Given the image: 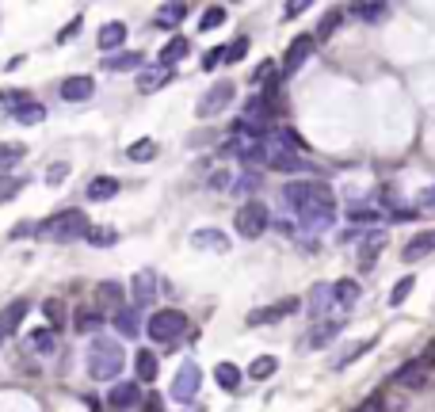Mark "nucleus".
I'll list each match as a JSON object with an SVG mask.
<instances>
[{"label":"nucleus","mask_w":435,"mask_h":412,"mask_svg":"<svg viewBox=\"0 0 435 412\" xmlns=\"http://www.w3.org/2000/svg\"><path fill=\"white\" fill-rule=\"evenodd\" d=\"M96 42H100V50H119L122 42H126V23H103L100 27V35H96Z\"/></svg>","instance_id":"19"},{"label":"nucleus","mask_w":435,"mask_h":412,"mask_svg":"<svg viewBox=\"0 0 435 412\" xmlns=\"http://www.w3.org/2000/svg\"><path fill=\"white\" fill-rule=\"evenodd\" d=\"M271 119H275V107H271V99H268V96H256V99L244 103L241 119L233 123V134H241V138H268Z\"/></svg>","instance_id":"3"},{"label":"nucleus","mask_w":435,"mask_h":412,"mask_svg":"<svg viewBox=\"0 0 435 412\" xmlns=\"http://www.w3.org/2000/svg\"><path fill=\"white\" fill-rule=\"evenodd\" d=\"M65 176H69V164H50V168H46V183H50V187L65 183Z\"/></svg>","instance_id":"50"},{"label":"nucleus","mask_w":435,"mask_h":412,"mask_svg":"<svg viewBox=\"0 0 435 412\" xmlns=\"http://www.w3.org/2000/svg\"><path fill=\"white\" fill-rule=\"evenodd\" d=\"M138 401H141V386H138V382H115L111 393H107V405L111 408H134Z\"/></svg>","instance_id":"12"},{"label":"nucleus","mask_w":435,"mask_h":412,"mask_svg":"<svg viewBox=\"0 0 435 412\" xmlns=\"http://www.w3.org/2000/svg\"><path fill=\"white\" fill-rule=\"evenodd\" d=\"M191 245L195 248H210V252H225L230 248V237H222L218 229H198V233H191Z\"/></svg>","instance_id":"23"},{"label":"nucleus","mask_w":435,"mask_h":412,"mask_svg":"<svg viewBox=\"0 0 435 412\" xmlns=\"http://www.w3.org/2000/svg\"><path fill=\"white\" fill-rule=\"evenodd\" d=\"M39 233L65 245V241H81V237L88 241L92 226H88V214H84V210H73V206H69V210H58L54 218H46L42 226H39Z\"/></svg>","instance_id":"2"},{"label":"nucleus","mask_w":435,"mask_h":412,"mask_svg":"<svg viewBox=\"0 0 435 412\" xmlns=\"http://www.w3.org/2000/svg\"><path fill=\"white\" fill-rule=\"evenodd\" d=\"M355 412H382V393H374V397H367L363 405H359Z\"/></svg>","instance_id":"55"},{"label":"nucleus","mask_w":435,"mask_h":412,"mask_svg":"<svg viewBox=\"0 0 435 412\" xmlns=\"http://www.w3.org/2000/svg\"><path fill=\"white\" fill-rule=\"evenodd\" d=\"M275 370H279V363L271 359V355H260V359L249 367V374H252V378H260V382H263V378H271Z\"/></svg>","instance_id":"46"},{"label":"nucleus","mask_w":435,"mask_h":412,"mask_svg":"<svg viewBox=\"0 0 435 412\" xmlns=\"http://www.w3.org/2000/svg\"><path fill=\"white\" fill-rule=\"evenodd\" d=\"M244 54H249V39H244V35H241V39H233L230 46H225V61H241L244 58Z\"/></svg>","instance_id":"48"},{"label":"nucleus","mask_w":435,"mask_h":412,"mask_svg":"<svg viewBox=\"0 0 435 412\" xmlns=\"http://www.w3.org/2000/svg\"><path fill=\"white\" fill-rule=\"evenodd\" d=\"M198 386H203V370H198L195 359H184L172 378V389H168V397L176 401V405H191V401L198 397Z\"/></svg>","instance_id":"6"},{"label":"nucleus","mask_w":435,"mask_h":412,"mask_svg":"<svg viewBox=\"0 0 435 412\" xmlns=\"http://www.w3.org/2000/svg\"><path fill=\"white\" fill-rule=\"evenodd\" d=\"M115 329H119V336L134 340V336L141 332V317H138V309H119V313H115Z\"/></svg>","instance_id":"25"},{"label":"nucleus","mask_w":435,"mask_h":412,"mask_svg":"<svg viewBox=\"0 0 435 412\" xmlns=\"http://www.w3.org/2000/svg\"><path fill=\"white\" fill-rule=\"evenodd\" d=\"M374 348V340H363V344H352V348H347L344 355H340V359H336V370H344V367H352V363L359 359V355H367V351H371Z\"/></svg>","instance_id":"41"},{"label":"nucleus","mask_w":435,"mask_h":412,"mask_svg":"<svg viewBox=\"0 0 435 412\" xmlns=\"http://www.w3.org/2000/svg\"><path fill=\"white\" fill-rule=\"evenodd\" d=\"M282 199H287L290 210H306V206H317V202H336L333 191H328V183L321 180H290L282 183Z\"/></svg>","instance_id":"4"},{"label":"nucleus","mask_w":435,"mask_h":412,"mask_svg":"<svg viewBox=\"0 0 435 412\" xmlns=\"http://www.w3.org/2000/svg\"><path fill=\"white\" fill-rule=\"evenodd\" d=\"M134 370H138L141 382H153V378H157V355H153V351H138Z\"/></svg>","instance_id":"36"},{"label":"nucleus","mask_w":435,"mask_h":412,"mask_svg":"<svg viewBox=\"0 0 435 412\" xmlns=\"http://www.w3.org/2000/svg\"><path fill=\"white\" fill-rule=\"evenodd\" d=\"M187 50H191V46H187V39H184V35H176V39H168V42H165V50H160V65L184 61V58H187Z\"/></svg>","instance_id":"30"},{"label":"nucleus","mask_w":435,"mask_h":412,"mask_svg":"<svg viewBox=\"0 0 435 412\" xmlns=\"http://www.w3.org/2000/svg\"><path fill=\"white\" fill-rule=\"evenodd\" d=\"M416 202H420V210H435V187H424V191L416 195Z\"/></svg>","instance_id":"54"},{"label":"nucleus","mask_w":435,"mask_h":412,"mask_svg":"<svg viewBox=\"0 0 435 412\" xmlns=\"http://www.w3.org/2000/svg\"><path fill=\"white\" fill-rule=\"evenodd\" d=\"M35 229H39V226H31V222H20V226L12 229V237H16V241H20V237H31Z\"/></svg>","instance_id":"57"},{"label":"nucleus","mask_w":435,"mask_h":412,"mask_svg":"<svg viewBox=\"0 0 435 412\" xmlns=\"http://www.w3.org/2000/svg\"><path fill=\"white\" fill-rule=\"evenodd\" d=\"M115 195H119V180H115V176H96V180L88 183V199L92 202L115 199Z\"/></svg>","instance_id":"21"},{"label":"nucleus","mask_w":435,"mask_h":412,"mask_svg":"<svg viewBox=\"0 0 435 412\" xmlns=\"http://www.w3.org/2000/svg\"><path fill=\"white\" fill-rule=\"evenodd\" d=\"M333 305H336L333 286H314V298H309V313H314V317H325Z\"/></svg>","instance_id":"27"},{"label":"nucleus","mask_w":435,"mask_h":412,"mask_svg":"<svg viewBox=\"0 0 435 412\" xmlns=\"http://www.w3.org/2000/svg\"><path fill=\"white\" fill-rule=\"evenodd\" d=\"M27 340H31V348L42 351V355H54V351H58V332H54V329H39V332L27 336Z\"/></svg>","instance_id":"33"},{"label":"nucleus","mask_w":435,"mask_h":412,"mask_svg":"<svg viewBox=\"0 0 435 412\" xmlns=\"http://www.w3.org/2000/svg\"><path fill=\"white\" fill-rule=\"evenodd\" d=\"M42 313H46V321H50V329H54V332H58L61 325H65V317H69V313H65V302H58V298L42 302Z\"/></svg>","instance_id":"38"},{"label":"nucleus","mask_w":435,"mask_h":412,"mask_svg":"<svg viewBox=\"0 0 435 412\" xmlns=\"http://www.w3.org/2000/svg\"><path fill=\"white\" fill-rule=\"evenodd\" d=\"M187 16V4H160L157 8V27H179Z\"/></svg>","instance_id":"31"},{"label":"nucleus","mask_w":435,"mask_h":412,"mask_svg":"<svg viewBox=\"0 0 435 412\" xmlns=\"http://www.w3.org/2000/svg\"><path fill=\"white\" fill-rule=\"evenodd\" d=\"M340 23H344V8H333V12H328L325 20L317 23V39H328V35H333Z\"/></svg>","instance_id":"44"},{"label":"nucleus","mask_w":435,"mask_h":412,"mask_svg":"<svg viewBox=\"0 0 435 412\" xmlns=\"http://www.w3.org/2000/svg\"><path fill=\"white\" fill-rule=\"evenodd\" d=\"M271 138H275V142H279L282 149H287V153H302V149H306V142H302V134H298V130H290V126H279Z\"/></svg>","instance_id":"35"},{"label":"nucleus","mask_w":435,"mask_h":412,"mask_svg":"<svg viewBox=\"0 0 435 412\" xmlns=\"http://www.w3.org/2000/svg\"><path fill=\"white\" fill-rule=\"evenodd\" d=\"M222 23H225V8H222V4H210V8L203 12V20H198V27H203V35H206V31H218Z\"/></svg>","instance_id":"39"},{"label":"nucleus","mask_w":435,"mask_h":412,"mask_svg":"<svg viewBox=\"0 0 435 412\" xmlns=\"http://www.w3.org/2000/svg\"><path fill=\"white\" fill-rule=\"evenodd\" d=\"M275 61H260L256 65V73H252V80H256V84H268V92H275Z\"/></svg>","instance_id":"45"},{"label":"nucleus","mask_w":435,"mask_h":412,"mask_svg":"<svg viewBox=\"0 0 435 412\" xmlns=\"http://www.w3.org/2000/svg\"><path fill=\"white\" fill-rule=\"evenodd\" d=\"M126 157H130V161H153V157H157V142L141 138L138 145H130V149H126Z\"/></svg>","instance_id":"43"},{"label":"nucleus","mask_w":435,"mask_h":412,"mask_svg":"<svg viewBox=\"0 0 435 412\" xmlns=\"http://www.w3.org/2000/svg\"><path fill=\"white\" fill-rule=\"evenodd\" d=\"M122 367H126V351H122L111 336H96L88 348V374L92 378L111 382V378H119Z\"/></svg>","instance_id":"1"},{"label":"nucleus","mask_w":435,"mask_h":412,"mask_svg":"<svg viewBox=\"0 0 435 412\" xmlns=\"http://www.w3.org/2000/svg\"><path fill=\"white\" fill-rule=\"evenodd\" d=\"M290 313H298V298H287V302H279V305H263V309H252V313L244 317V325H252V329H260V325H275V321H282V317H290Z\"/></svg>","instance_id":"10"},{"label":"nucleus","mask_w":435,"mask_h":412,"mask_svg":"<svg viewBox=\"0 0 435 412\" xmlns=\"http://www.w3.org/2000/svg\"><path fill=\"white\" fill-rule=\"evenodd\" d=\"M141 61H145L141 54H107V58H103V69H115V73H122V69H138Z\"/></svg>","instance_id":"34"},{"label":"nucleus","mask_w":435,"mask_h":412,"mask_svg":"<svg viewBox=\"0 0 435 412\" xmlns=\"http://www.w3.org/2000/svg\"><path fill=\"white\" fill-rule=\"evenodd\" d=\"M145 412H165V405H160L157 393H149V397H145Z\"/></svg>","instance_id":"58"},{"label":"nucleus","mask_w":435,"mask_h":412,"mask_svg":"<svg viewBox=\"0 0 435 412\" xmlns=\"http://www.w3.org/2000/svg\"><path fill=\"white\" fill-rule=\"evenodd\" d=\"M347 12H352L355 20H363V23H382L386 16H390V4H367L363 0V4H352Z\"/></svg>","instance_id":"24"},{"label":"nucleus","mask_w":435,"mask_h":412,"mask_svg":"<svg viewBox=\"0 0 435 412\" xmlns=\"http://www.w3.org/2000/svg\"><path fill=\"white\" fill-rule=\"evenodd\" d=\"M306 8H309L306 0H290V4L282 8V16H287V20H294V16H302V12H306Z\"/></svg>","instance_id":"56"},{"label":"nucleus","mask_w":435,"mask_h":412,"mask_svg":"<svg viewBox=\"0 0 435 412\" xmlns=\"http://www.w3.org/2000/svg\"><path fill=\"white\" fill-rule=\"evenodd\" d=\"M12 119L20 126H39L42 119H46V107H42V103H23L20 111H12Z\"/></svg>","instance_id":"32"},{"label":"nucleus","mask_w":435,"mask_h":412,"mask_svg":"<svg viewBox=\"0 0 435 412\" xmlns=\"http://www.w3.org/2000/svg\"><path fill=\"white\" fill-rule=\"evenodd\" d=\"M27 313H31V302H27V298H16V302L8 305L4 313H0V329H4V332H16V329L23 325Z\"/></svg>","instance_id":"17"},{"label":"nucleus","mask_w":435,"mask_h":412,"mask_svg":"<svg viewBox=\"0 0 435 412\" xmlns=\"http://www.w3.org/2000/svg\"><path fill=\"white\" fill-rule=\"evenodd\" d=\"M168 80H172V65H149L138 77V92H157V88H165Z\"/></svg>","instance_id":"13"},{"label":"nucleus","mask_w":435,"mask_h":412,"mask_svg":"<svg viewBox=\"0 0 435 412\" xmlns=\"http://www.w3.org/2000/svg\"><path fill=\"white\" fill-rule=\"evenodd\" d=\"M268 222H271L268 206L256 202V199L241 202V206H237V214H233V229H237L244 241H256L260 233H268Z\"/></svg>","instance_id":"5"},{"label":"nucleus","mask_w":435,"mask_h":412,"mask_svg":"<svg viewBox=\"0 0 435 412\" xmlns=\"http://www.w3.org/2000/svg\"><path fill=\"white\" fill-rule=\"evenodd\" d=\"M428 252H435V229H431V233H416L409 245H405L401 256L409 260V264H416V260H424Z\"/></svg>","instance_id":"18"},{"label":"nucleus","mask_w":435,"mask_h":412,"mask_svg":"<svg viewBox=\"0 0 435 412\" xmlns=\"http://www.w3.org/2000/svg\"><path fill=\"white\" fill-rule=\"evenodd\" d=\"M157 298V275L153 271H138L134 275V302L138 305H153Z\"/></svg>","instance_id":"16"},{"label":"nucleus","mask_w":435,"mask_h":412,"mask_svg":"<svg viewBox=\"0 0 435 412\" xmlns=\"http://www.w3.org/2000/svg\"><path fill=\"white\" fill-rule=\"evenodd\" d=\"M73 329H77L81 336L84 332H100L103 329V313H100V309H77V313H73Z\"/></svg>","instance_id":"22"},{"label":"nucleus","mask_w":435,"mask_h":412,"mask_svg":"<svg viewBox=\"0 0 435 412\" xmlns=\"http://www.w3.org/2000/svg\"><path fill=\"white\" fill-rule=\"evenodd\" d=\"M314 42H317L314 35H298V39L287 46V58H282V73H287V77H290V73H298L302 65L309 61V54H314Z\"/></svg>","instance_id":"11"},{"label":"nucleus","mask_w":435,"mask_h":412,"mask_svg":"<svg viewBox=\"0 0 435 412\" xmlns=\"http://www.w3.org/2000/svg\"><path fill=\"white\" fill-rule=\"evenodd\" d=\"M347 218H352V222H378V210H371V206H352Z\"/></svg>","instance_id":"52"},{"label":"nucleus","mask_w":435,"mask_h":412,"mask_svg":"<svg viewBox=\"0 0 435 412\" xmlns=\"http://www.w3.org/2000/svg\"><path fill=\"white\" fill-rule=\"evenodd\" d=\"M4 336H8V332H4V329H0V340H4Z\"/></svg>","instance_id":"59"},{"label":"nucleus","mask_w":435,"mask_h":412,"mask_svg":"<svg viewBox=\"0 0 435 412\" xmlns=\"http://www.w3.org/2000/svg\"><path fill=\"white\" fill-rule=\"evenodd\" d=\"M20 187H23V180H20V176H12V172H0V202L16 199V195H20Z\"/></svg>","instance_id":"42"},{"label":"nucleus","mask_w":435,"mask_h":412,"mask_svg":"<svg viewBox=\"0 0 435 412\" xmlns=\"http://www.w3.org/2000/svg\"><path fill=\"white\" fill-rule=\"evenodd\" d=\"M428 378H431V367L424 359H409V363H401V367L393 370V386H401V389H424L428 386Z\"/></svg>","instance_id":"9"},{"label":"nucleus","mask_w":435,"mask_h":412,"mask_svg":"<svg viewBox=\"0 0 435 412\" xmlns=\"http://www.w3.org/2000/svg\"><path fill=\"white\" fill-rule=\"evenodd\" d=\"M92 92H96V84H92L88 77H69V80H61V99H69V103L92 99Z\"/></svg>","instance_id":"14"},{"label":"nucleus","mask_w":435,"mask_h":412,"mask_svg":"<svg viewBox=\"0 0 435 412\" xmlns=\"http://www.w3.org/2000/svg\"><path fill=\"white\" fill-rule=\"evenodd\" d=\"M233 92H237V88H233L230 80H218V84H210V88H206V96L198 99L195 115H198V119H214V115H222V111L233 103Z\"/></svg>","instance_id":"8"},{"label":"nucleus","mask_w":435,"mask_h":412,"mask_svg":"<svg viewBox=\"0 0 435 412\" xmlns=\"http://www.w3.org/2000/svg\"><path fill=\"white\" fill-rule=\"evenodd\" d=\"M382 245H386V233H367V241L359 245V267H374Z\"/></svg>","instance_id":"20"},{"label":"nucleus","mask_w":435,"mask_h":412,"mask_svg":"<svg viewBox=\"0 0 435 412\" xmlns=\"http://www.w3.org/2000/svg\"><path fill=\"white\" fill-rule=\"evenodd\" d=\"M412 286H416V279H412V275H405V279H397V283H393V290H390V305H401V302H405V298H409V294H412Z\"/></svg>","instance_id":"47"},{"label":"nucleus","mask_w":435,"mask_h":412,"mask_svg":"<svg viewBox=\"0 0 435 412\" xmlns=\"http://www.w3.org/2000/svg\"><path fill=\"white\" fill-rule=\"evenodd\" d=\"M115 237H119V233L111 229V226H92L88 245H96V248H111V245H115Z\"/></svg>","instance_id":"40"},{"label":"nucleus","mask_w":435,"mask_h":412,"mask_svg":"<svg viewBox=\"0 0 435 412\" xmlns=\"http://www.w3.org/2000/svg\"><path fill=\"white\" fill-rule=\"evenodd\" d=\"M122 294H126V290H122V283H111V279H103V283L96 286V302L103 305V309H126L122 305Z\"/></svg>","instance_id":"15"},{"label":"nucleus","mask_w":435,"mask_h":412,"mask_svg":"<svg viewBox=\"0 0 435 412\" xmlns=\"http://www.w3.org/2000/svg\"><path fill=\"white\" fill-rule=\"evenodd\" d=\"M241 378H244V374L237 370V363H218V367H214V382L222 389H237Z\"/></svg>","instance_id":"28"},{"label":"nucleus","mask_w":435,"mask_h":412,"mask_svg":"<svg viewBox=\"0 0 435 412\" xmlns=\"http://www.w3.org/2000/svg\"><path fill=\"white\" fill-rule=\"evenodd\" d=\"M23 103H31V99H27V92H0V111H4V107H16V111H20L23 107Z\"/></svg>","instance_id":"49"},{"label":"nucleus","mask_w":435,"mask_h":412,"mask_svg":"<svg viewBox=\"0 0 435 412\" xmlns=\"http://www.w3.org/2000/svg\"><path fill=\"white\" fill-rule=\"evenodd\" d=\"M256 183H260V172H249V176H241V180L233 183V191H252Z\"/></svg>","instance_id":"53"},{"label":"nucleus","mask_w":435,"mask_h":412,"mask_svg":"<svg viewBox=\"0 0 435 412\" xmlns=\"http://www.w3.org/2000/svg\"><path fill=\"white\" fill-rule=\"evenodd\" d=\"M23 153H27L23 145H16V142L4 145V142H0V172H12V168L23 161Z\"/></svg>","instance_id":"37"},{"label":"nucleus","mask_w":435,"mask_h":412,"mask_svg":"<svg viewBox=\"0 0 435 412\" xmlns=\"http://www.w3.org/2000/svg\"><path fill=\"white\" fill-rule=\"evenodd\" d=\"M333 294H336L340 309H352L359 302V283H355V279H340V283H333Z\"/></svg>","instance_id":"26"},{"label":"nucleus","mask_w":435,"mask_h":412,"mask_svg":"<svg viewBox=\"0 0 435 412\" xmlns=\"http://www.w3.org/2000/svg\"><path fill=\"white\" fill-rule=\"evenodd\" d=\"M344 332V321H321L317 332L309 336V348H325L328 340H336V336Z\"/></svg>","instance_id":"29"},{"label":"nucleus","mask_w":435,"mask_h":412,"mask_svg":"<svg viewBox=\"0 0 435 412\" xmlns=\"http://www.w3.org/2000/svg\"><path fill=\"white\" fill-rule=\"evenodd\" d=\"M222 61H225V46H214L210 54H203V73H206V69H218Z\"/></svg>","instance_id":"51"},{"label":"nucleus","mask_w":435,"mask_h":412,"mask_svg":"<svg viewBox=\"0 0 435 412\" xmlns=\"http://www.w3.org/2000/svg\"><path fill=\"white\" fill-rule=\"evenodd\" d=\"M145 332L153 336L157 344H172V340H179V336L187 332V317L176 313V309H157V313L149 317Z\"/></svg>","instance_id":"7"}]
</instances>
